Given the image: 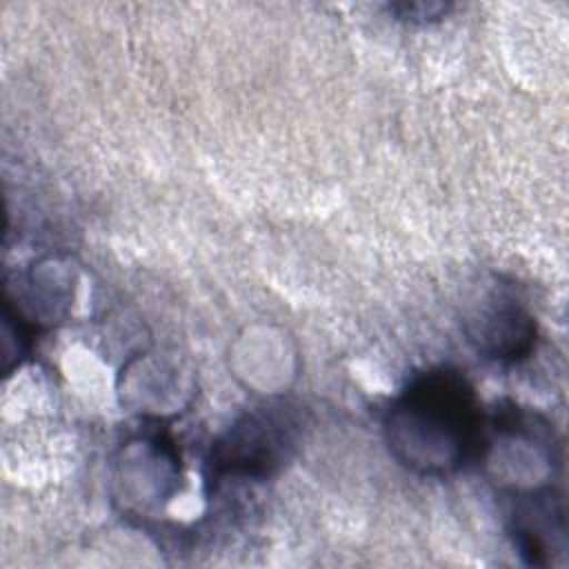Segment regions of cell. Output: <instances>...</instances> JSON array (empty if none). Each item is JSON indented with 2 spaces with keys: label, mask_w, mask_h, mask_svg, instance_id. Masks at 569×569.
Segmentation results:
<instances>
[{
  "label": "cell",
  "mask_w": 569,
  "mask_h": 569,
  "mask_svg": "<svg viewBox=\"0 0 569 569\" xmlns=\"http://www.w3.org/2000/svg\"><path fill=\"white\" fill-rule=\"evenodd\" d=\"M482 427L471 385L449 369H433L411 380L385 416L389 451L425 476H447L480 456Z\"/></svg>",
  "instance_id": "6da1fadb"
},
{
  "label": "cell",
  "mask_w": 569,
  "mask_h": 569,
  "mask_svg": "<svg viewBox=\"0 0 569 569\" xmlns=\"http://www.w3.org/2000/svg\"><path fill=\"white\" fill-rule=\"evenodd\" d=\"M298 420L284 405L258 409L240 418L211 449V482L227 476L267 478L289 458Z\"/></svg>",
  "instance_id": "7a4b0ae2"
},
{
  "label": "cell",
  "mask_w": 569,
  "mask_h": 569,
  "mask_svg": "<svg viewBox=\"0 0 569 569\" xmlns=\"http://www.w3.org/2000/svg\"><path fill=\"white\" fill-rule=\"evenodd\" d=\"M469 340L493 360H520L533 349L536 322L516 302H496L471 320Z\"/></svg>",
  "instance_id": "3957f363"
},
{
  "label": "cell",
  "mask_w": 569,
  "mask_h": 569,
  "mask_svg": "<svg viewBox=\"0 0 569 569\" xmlns=\"http://www.w3.org/2000/svg\"><path fill=\"white\" fill-rule=\"evenodd\" d=\"M391 11H400L402 18L409 20H429V18H438L440 13L447 11L445 4H396L391 7Z\"/></svg>",
  "instance_id": "277c9868"
}]
</instances>
